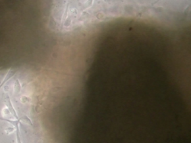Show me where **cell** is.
Wrapping results in <instances>:
<instances>
[{"mask_svg": "<svg viewBox=\"0 0 191 143\" xmlns=\"http://www.w3.org/2000/svg\"><path fill=\"white\" fill-rule=\"evenodd\" d=\"M92 3H93V0H88L87 2L86 3V8L87 7H90L91 6H92Z\"/></svg>", "mask_w": 191, "mask_h": 143, "instance_id": "cell-1", "label": "cell"}, {"mask_svg": "<svg viewBox=\"0 0 191 143\" xmlns=\"http://www.w3.org/2000/svg\"><path fill=\"white\" fill-rule=\"evenodd\" d=\"M160 0H157V1H156V2H155V3H157V2H159Z\"/></svg>", "mask_w": 191, "mask_h": 143, "instance_id": "cell-2", "label": "cell"}]
</instances>
